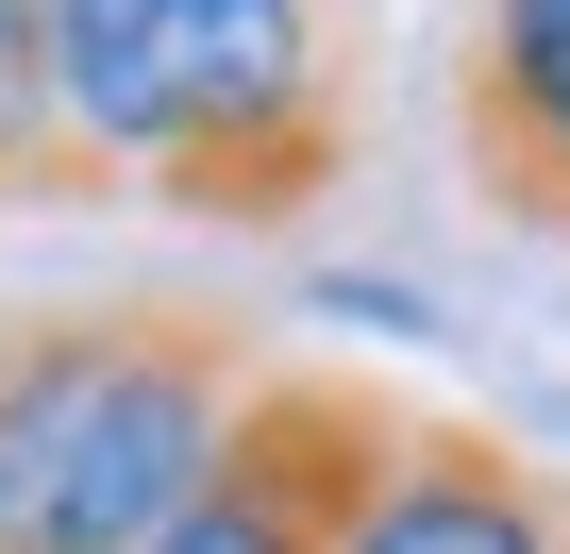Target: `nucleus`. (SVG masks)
<instances>
[{"label": "nucleus", "instance_id": "423d86ee", "mask_svg": "<svg viewBox=\"0 0 570 554\" xmlns=\"http://www.w3.org/2000/svg\"><path fill=\"white\" fill-rule=\"evenodd\" d=\"M35 202H101V168L68 152V101H51V0H0V218Z\"/></svg>", "mask_w": 570, "mask_h": 554}, {"label": "nucleus", "instance_id": "7ed1b4c3", "mask_svg": "<svg viewBox=\"0 0 570 554\" xmlns=\"http://www.w3.org/2000/svg\"><path fill=\"white\" fill-rule=\"evenodd\" d=\"M386 437H403V404L370 370H252L218 470L185 487V521L151 554H336L370 470H386Z\"/></svg>", "mask_w": 570, "mask_h": 554}, {"label": "nucleus", "instance_id": "20e7f679", "mask_svg": "<svg viewBox=\"0 0 570 554\" xmlns=\"http://www.w3.org/2000/svg\"><path fill=\"white\" fill-rule=\"evenodd\" d=\"M336 554H570V487L503 420L403 404V437H386V470H370V504H353Z\"/></svg>", "mask_w": 570, "mask_h": 554}, {"label": "nucleus", "instance_id": "f03ea898", "mask_svg": "<svg viewBox=\"0 0 570 554\" xmlns=\"http://www.w3.org/2000/svg\"><path fill=\"white\" fill-rule=\"evenodd\" d=\"M252 404L235 303H35L0 320V554H151Z\"/></svg>", "mask_w": 570, "mask_h": 554}, {"label": "nucleus", "instance_id": "39448f33", "mask_svg": "<svg viewBox=\"0 0 570 554\" xmlns=\"http://www.w3.org/2000/svg\"><path fill=\"white\" fill-rule=\"evenodd\" d=\"M453 152L503 218L570 235V0H487V35L453 68Z\"/></svg>", "mask_w": 570, "mask_h": 554}, {"label": "nucleus", "instance_id": "f257e3e1", "mask_svg": "<svg viewBox=\"0 0 570 554\" xmlns=\"http://www.w3.org/2000/svg\"><path fill=\"white\" fill-rule=\"evenodd\" d=\"M353 0H51V101L101 202H168L218 235L320 218L353 168Z\"/></svg>", "mask_w": 570, "mask_h": 554}]
</instances>
